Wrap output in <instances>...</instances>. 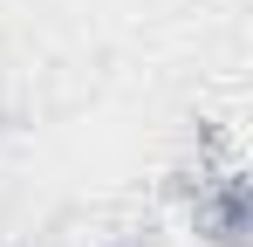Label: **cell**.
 I'll use <instances>...</instances> for the list:
<instances>
[{
  "mask_svg": "<svg viewBox=\"0 0 253 247\" xmlns=\"http://www.w3.org/2000/svg\"><path fill=\"white\" fill-rule=\"evenodd\" d=\"M185 206H192V234L206 247H247L253 234V179L247 165H219L212 179H199L192 192H185Z\"/></svg>",
  "mask_w": 253,
  "mask_h": 247,
  "instance_id": "obj_1",
  "label": "cell"
},
{
  "mask_svg": "<svg viewBox=\"0 0 253 247\" xmlns=\"http://www.w3.org/2000/svg\"><path fill=\"white\" fill-rule=\"evenodd\" d=\"M117 247H137V241H117Z\"/></svg>",
  "mask_w": 253,
  "mask_h": 247,
  "instance_id": "obj_2",
  "label": "cell"
}]
</instances>
